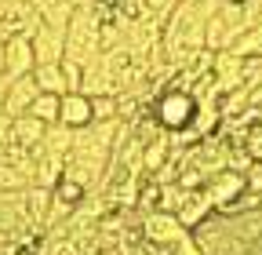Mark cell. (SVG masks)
<instances>
[{
  "instance_id": "1",
  "label": "cell",
  "mask_w": 262,
  "mask_h": 255,
  "mask_svg": "<svg viewBox=\"0 0 262 255\" xmlns=\"http://www.w3.org/2000/svg\"><path fill=\"white\" fill-rule=\"evenodd\" d=\"M219 11V0H179V8L168 15L160 29V55L164 66L186 70L204 51V26Z\"/></svg>"
},
{
  "instance_id": "2",
  "label": "cell",
  "mask_w": 262,
  "mask_h": 255,
  "mask_svg": "<svg viewBox=\"0 0 262 255\" xmlns=\"http://www.w3.org/2000/svg\"><path fill=\"white\" fill-rule=\"evenodd\" d=\"M193 113H196V99L189 91H179V88H164L157 95V102H153V117H157V124L168 135L186 132V128L193 124Z\"/></svg>"
},
{
  "instance_id": "3",
  "label": "cell",
  "mask_w": 262,
  "mask_h": 255,
  "mask_svg": "<svg viewBox=\"0 0 262 255\" xmlns=\"http://www.w3.org/2000/svg\"><path fill=\"white\" fill-rule=\"evenodd\" d=\"M139 233H142L153 248H171V244H179L189 230L182 226V222H179L171 211H146V215H142Z\"/></svg>"
},
{
  "instance_id": "4",
  "label": "cell",
  "mask_w": 262,
  "mask_h": 255,
  "mask_svg": "<svg viewBox=\"0 0 262 255\" xmlns=\"http://www.w3.org/2000/svg\"><path fill=\"white\" fill-rule=\"evenodd\" d=\"M29 44H33V58H37V66H40V62H62L66 58V29L40 22L37 33L29 37Z\"/></svg>"
},
{
  "instance_id": "5",
  "label": "cell",
  "mask_w": 262,
  "mask_h": 255,
  "mask_svg": "<svg viewBox=\"0 0 262 255\" xmlns=\"http://www.w3.org/2000/svg\"><path fill=\"white\" fill-rule=\"evenodd\" d=\"M204 189H208V197H211V204H215V211H219L222 204H229L233 197L244 194V172L222 168V172H215V175L204 179Z\"/></svg>"
},
{
  "instance_id": "6",
  "label": "cell",
  "mask_w": 262,
  "mask_h": 255,
  "mask_svg": "<svg viewBox=\"0 0 262 255\" xmlns=\"http://www.w3.org/2000/svg\"><path fill=\"white\" fill-rule=\"evenodd\" d=\"M0 51H4V73L8 77H26V73H33V66H37L29 37H8Z\"/></svg>"
},
{
  "instance_id": "7",
  "label": "cell",
  "mask_w": 262,
  "mask_h": 255,
  "mask_svg": "<svg viewBox=\"0 0 262 255\" xmlns=\"http://www.w3.org/2000/svg\"><path fill=\"white\" fill-rule=\"evenodd\" d=\"M211 211H215V204H211V197H208V189L201 186V189H186V197H182V204H179L175 219L182 222L186 230H193L196 222H204Z\"/></svg>"
},
{
  "instance_id": "8",
  "label": "cell",
  "mask_w": 262,
  "mask_h": 255,
  "mask_svg": "<svg viewBox=\"0 0 262 255\" xmlns=\"http://www.w3.org/2000/svg\"><path fill=\"white\" fill-rule=\"evenodd\" d=\"M37 95H40V88H37V80H33V73L11 77L8 99H4V113H8V117H22V113L33 106V99H37Z\"/></svg>"
},
{
  "instance_id": "9",
  "label": "cell",
  "mask_w": 262,
  "mask_h": 255,
  "mask_svg": "<svg viewBox=\"0 0 262 255\" xmlns=\"http://www.w3.org/2000/svg\"><path fill=\"white\" fill-rule=\"evenodd\" d=\"M58 124L66 128H88L91 124V99L84 91H66L62 95V106H58Z\"/></svg>"
},
{
  "instance_id": "10",
  "label": "cell",
  "mask_w": 262,
  "mask_h": 255,
  "mask_svg": "<svg viewBox=\"0 0 262 255\" xmlns=\"http://www.w3.org/2000/svg\"><path fill=\"white\" fill-rule=\"evenodd\" d=\"M44 132H48V124H40L37 117L22 113V117H11L8 142H15V146H22V150H37V146L44 142Z\"/></svg>"
},
{
  "instance_id": "11",
  "label": "cell",
  "mask_w": 262,
  "mask_h": 255,
  "mask_svg": "<svg viewBox=\"0 0 262 255\" xmlns=\"http://www.w3.org/2000/svg\"><path fill=\"white\" fill-rule=\"evenodd\" d=\"M26 211H29V219H33V226L44 230L48 211H51V189H48V186H26Z\"/></svg>"
},
{
  "instance_id": "12",
  "label": "cell",
  "mask_w": 262,
  "mask_h": 255,
  "mask_svg": "<svg viewBox=\"0 0 262 255\" xmlns=\"http://www.w3.org/2000/svg\"><path fill=\"white\" fill-rule=\"evenodd\" d=\"M33 80H37V88H40V91H51V95H66L62 62H40V66H33Z\"/></svg>"
},
{
  "instance_id": "13",
  "label": "cell",
  "mask_w": 262,
  "mask_h": 255,
  "mask_svg": "<svg viewBox=\"0 0 262 255\" xmlns=\"http://www.w3.org/2000/svg\"><path fill=\"white\" fill-rule=\"evenodd\" d=\"M26 186H33L29 168L11 164V161H4V157H0V194H15V189H26Z\"/></svg>"
},
{
  "instance_id": "14",
  "label": "cell",
  "mask_w": 262,
  "mask_h": 255,
  "mask_svg": "<svg viewBox=\"0 0 262 255\" xmlns=\"http://www.w3.org/2000/svg\"><path fill=\"white\" fill-rule=\"evenodd\" d=\"M58 106H62V95H51V91H40L33 106L26 110L29 117H37L40 124H58Z\"/></svg>"
},
{
  "instance_id": "15",
  "label": "cell",
  "mask_w": 262,
  "mask_h": 255,
  "mask_svg": "<svg viewBox=\"0 0 262 255\" xmlns=\"http://www.w3.org/2000/svg\"><path fill=\"white\" fill-rule=\"evenodd\" d=\"M70 146H73V128H66V124H48V132H44V142H40V150L66 157V153H70Z\"/></svg>"
},
{
  "instance_id": "16",
  "label": "cell",
  "mask_w": 262,
  "mask_h": 255,
  "mask_svg": "<svg viewBox=\"0 0 262 255\" xmlns=\"http://www.w3.org/2000/svg\"><path fill=\"white\" fill-rule=\"evenodd\" d=\"M88 194H91V189H88V186H80V182H77V179H70V175H62V179L51 186V197H55V201H62V204H70V208H77Z\"/></svg>"
},
{
  "instance_id": "17",
  "label": "cell",
  "mask_w": 262,
  "mask_h": 255,
  "mask_svg": "<svg viewBox=\"0 0 262 255\" xmlns=\"http://www.w3.org/2000/svg\"><path fill=\"white\" fill-rule=\"evenodd\" d=\"M91 120H120V99L117 95H95L91 99Z\"/></svg>"
},
{
  "instance_id": "18",
  "label": "cell",
  "mask_w": 262,
  "mask_h": 255,
  "mask_svg": "<svg viewBox=\"0 0 262 255\" xmlns=\"http://www.w3.org/2000/svg\"><path fill=\"white\" fill-rule=\"evenodd\" d=\"M179 8V0H142V15L157 18V22H168V15Z\"/></svg>"
},
{
  "instance_id": "19",
  "label": "cell",
  "mask_w": 262,
  "mask_h": 255,
  "mask_svg": "<svg viewBox=\"0 0 262 255\" xmlns=\"http://www.w3.org/2000/svg\"><path fill=\"white\" fill-rule=\"evenodd\" d=\"M62 77H66V91H80V84H84V66H80V62L62 58Z\"/></svg>"
},
{
  "instance_id": "20",
  "label": "cell",
  "mask_w": 262,
  "mask_h": 255,
  "mask_svg": "<svg viewBox=\"0 0 262 255\" xmlns=\"http://www.w3.org/2000/svg\"><path fill=\"white\" fill-rule=\"evenodd\" d=\"M244 189H251V194L262 197V161H251L244 168Z\"/></svg>"
},
{
  "instance_id": "21",
  "label": "cell",
  "mask_w": 262,
  "mask_h": 255,
  "mask_svg": "<svg viewBox=\"0 0 262 255\" xmlns=\"http://www.w3.org/2000/svg\"><path fill=\"white\" fill-rule=\"evenodd\" d=\"M8 88H11V77L0 73V113H4V99H8Z\"/></svg>"
},
{
  "instance_id": "22",
  "label": "cell",
  "mask_w": 262,
  "mask_h": 255,
  "mask_svg": "<svg viewBox=\"0 0 262 255\" xmlns=\"http://www.w3.org/2000/svg\"><path fill=\"white\" fill-rule=\"evenodd\" d=\"M18 4H33V0H0V11H8V8H18Z\"/></svg>"
},
{
  "instance_id": "23",
  "label": "cell",
  "mask_w": 262,
  "mask_h": 255,
  "mask_svg": "<svg viewBox=\"0 0 262 255\" xmlns=\"http://www.w3.org/2000/svg\"><path fill=\"white\" fill-rule=\"evenodd\" d=\"M222 8H237V4H248V0H219Z\"/></svg>"
},
{
  "instance_id": "24",
  "label": "cell",
  "mask_w": 262,
  "mask_h": 255,
  "mask_svg": "<svg viewBox=\"0 0 262 255\" xmlns=\"http://www.w3.org/2000/svg\"><path fill=\"white\" fill-rule=\"evenodd\" d=\"M70 4H84V0H70Z\"/></svg>"
},
{
  "instance_id": "25",
  "label": "cell",
  "mask_w": 262,
  "mask_h": 255,
  "mask_svg": "<svg viewBox=\"0 0 262 255\" xmlns=\"http://www.w3.org/2000/svg\"><path fill=\"white\" fill-rule=\"evenodd\" d=\"M0 48H4V37H0Z\"/></svg>"
}]
</instances>
